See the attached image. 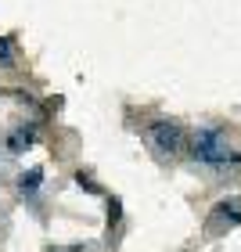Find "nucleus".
<instances>
[{"label": "nucleus", "instance_id": "nucleus-1", "mask_svg": "<svg viewBox=\"0 0 241 252\" xmlns=\"http://www.w3.org/2000/svg\"><path fill=\"white\" fill-rule=\"evenodd\" d=\"M194 158L198 162H209V166H241V152H234L231 144H227V137L220 130H212V126H205V130L194 133Z\"/></svg>", "mask_w": 241, "mask_h": 252}, {"label": "nucleus", "instance_id": "nucleus-2", "mask_svg": "<svg viewBox=\"0 0 241 252\" xmlns=\"http://www.w3.org/2000/svg\"><path fill=\"white\" fill-rule=\"evenodd\" d=\"M144 137H148V144H151V152L162 155V158H173V155H180L183 148H187V133H183V126L173 123V119L148 123L144 126Z\"/></svg>", "mask_w": 241, "mask_h": 252}, {"label": "nucleus", "instance_id": "nucleus-3", "mask_svg": "<svg viewBox=\"0 0 241 252\" xmlns=\"http://www.w3.org/2000/svg\"><path fill=\"white\" fill-rule=\"evenodd\" d=\"M241 223V198H227V202H216L212 205V216H209V234H227Z\"/></svg>", "mask_w": 241, "mask_h": 252}, {"label": "nucleus", "instance_id": "nucleus-4", "mask_svg": "<svg viewBox=\"0 0 241 252\" xmlns=\"http://www.w3.org/2000/svg\"><path fill=\"white\" fill-rule=\"evenodd\" d=\"M40 180H43V169L36 166V169H29V173H22V177H18V191H22V194H36Z\"/></svg>", "mask_w": 241, "mask_h": 252}, {"label": "nucleus", "instance_id": "nucleus-5", "mask_svg": "<svg viewBox=\"0 0 241 252\" xmlns=\"http://www.w3.org/2000/svg\"><path fill=\"white\" fill-rule=\"evenodd\" d=\"M32 137H36L32 130H29V133H26V130H18V133L7 141V148H11V152H22V148H29V144H32Z\"/></svg>", "mask_w": 241, "mask_h": 252}, {"label": "nucleus", "instance_id": "nucleus-6", "mask_svg": "<svg viewBox=\"0 0 241 252\" xmlns=\"http://www.w3.org/2000/svg\"><path fill=\"white\" fill-rule=\"evenodd\" d=\"M11 54H15L11 40H7V36H0V62H11Z\"/></svg>", "mask_w": 241, "mask_h": 252}, {"label": "nucleus", "instance_id": "nucleus-7", "mask_svg": "<svg viewBox=\"0 0 241 252\" xmlns=\"http://www.w3.org/2000/svg\"><path fill=\"white\" fill-rule=\"evenodd\" d=\"M47 252H87L83 245H72V249H47Z\"/></svg>", "mask_w": 241, "mask_h": 252}]
</instances>
